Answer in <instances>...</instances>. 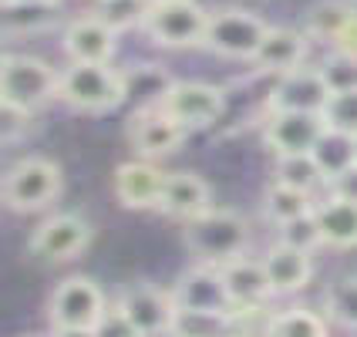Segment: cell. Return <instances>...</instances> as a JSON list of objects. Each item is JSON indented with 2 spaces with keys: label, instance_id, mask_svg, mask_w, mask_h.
Here are the masks:
<instances>
[{
  "label": "cell",
  "instance_id": "1",
  "mask_svg": "<svg viewBox=\"0 0 357 337\" xmlns=\"http://www.w3.org/2000/svg\"><path fill=\"white\" fill-rule=\"evenodd\" d=\"M250 239H253L250 219L239 209H226V206H213L206 216L182 226L185 253L192 257V263H209V267H222L243 257L250 250Z\"/></svg>",
  "mask_w": 357,
  "mask_h": 337
},
{
  "label": "cell",
  "instance_id": "2",
  "mask_svg": "<svg viewBox=\"0 0 357 337\" xmlns=\"http://www.w3.org/2000/svg\"><path fill=\"white\" fill-rule=\"evenodd\" d=\"M132 95L128 71L115 64H68L61 71L58 101L78 115H112Z\"/></svg>",
  "mask_w": 357,
  "mask_h": 337
},
{
  "label": "cell",
  "instance_id": "3",
  "mask_svg": "<svg viewBox=\"0 0 357 337\" xmlns=\"http://www.w3.org/2000/svg\"><path fill=\"white\" fill-rule=\"evenodd\" d=\"M61 71L51 61L24 51H3L0 58V105L38 115L51 101H58Z\"/></svg>",
  "mask_w": 357,
  "mask_h": 337
},
{
  "label": "cell",
  "instance_id": "4",
  "mask_svg": "<svg viewBox=\"0 0 357 337\" xmlns=\"http://www.w3.org/2000/svg\"><path fill=\"white\" fill-rule=\"evenodd\" d=\"M64 193V169L47 156H20L0 186L3 209L14 216H34L47 213Z\"/></svg>",
  "mask_w": 357,
  "mask_h": 337
},
{
  "label": "cell",
  "instance_id": "5",
  "mask_svg": "<svg viewBox=\"0 0 357 337\" xmlns=\"http://www.w3.org/2000/svg\"><path fill=\"white\" fill-rule=\"evenodd\" d=\"M266 31H270V24L259 17L257 10H246V7H236V3H222V7L209 10L202 51L226 61H246L250 64L257 58Z\"/></svg>",
  "mask_w": 357,
  "mask_h": 337
},
{
  "label": "cell",
  "instance_id": "6",
  "mask_svg": "<svg viewBox=\"0 0 357 337\" xmlns=\"http://www.w3.org/2000/svg\"><path fill=\"white\" fill-rule=\"evenodd\" d=\"M206 20H209V10L196 0H149L139 31L155 47L192 51V47H202Z\"/></svg>",
  "mask_w": 357,
  "mask_h": 337
},
{
  "label": "cell",
  "instance_id": "7",
  "mask_svg": "<svg viewBox=\"0 0 357 337\" xmlns=\"http://www.w3.org/2000/svg\"><path fill=\"white\" fill-rule=\"evenodd\" d=\"M91 239H95V226L84 213H51L27 237V253L38 263L61 267V263H75L84 257Z\"/></svg>",
  "mask_w": 357,
  "mask_h": 337
},
{
  "label": "cell",
  "instance_id": "8",
  "mask_svg": "<svg viewBox=\"0 0 357 337\" xmlns=\"http://www.w3.org/2000/svg\"><path fill=\"white\" fill-rule=\"evenodd\" d=\"M108 307H112V300L101 290L98 280L75 274V277H64L47 294L44 320H47V331H58V327H95L105 317Z\"/></svg>",
  "mask_w": 357,
  "mask_h": 337
},
{
  "label": "cell",
  "instance_id": "9",
  "mask_svg": "<svg viewBox=\"0 0 357 337\" xmlns=\"http://www.w3.org/2000/svg\"><path fill=\"white\" fill-rule=\"evenodd\" d=\"M185 139H189V128L178 125L155 101H142L139 108L128 112V119H125V142L135 152V159H169L185 145Z\"/></svg>",
  "mask_w": 357,
  "mask_h": 337
},
{
  "label": "cell",
  "instance_id": "10",
  "mask_svg": "<svg viewBox=\"0 0 357 337\" xmlns=\"http://www.w3.org/2000/svg\"><path fill=\"white\" fill-rule=\"evenodd\" d=\"M155 105H162L178 125L192 128H213L226 115V91L213 84V81H199V78H172L162 95L155 98Z\"/></svg>",
  "mask_w": 357,
  "mask_h": 337
},
{
  "label": "cell",
  "instance_id": "11",
  "mask_svg": "<svg viewBox=\"0 0 357 337\" xmlns=\"http://www.w3.org/2000/svg\"><path fill=\"white\" fill-rule=\"evenodd\" d=\"M172 297H176L178 314H189V317H236V304L222 283V274H219V267H209V263L185 267L172 283Z\"/></svg>",
  "mask_w": 357,
  "mask_h": 337
},
{
  "label": "cell",
  "instance_id": "12",
  "mask_svg": "<svg viewBox=\"0 0 357 337\" xmlns=\"http://www.w3.org/2000/svg\"><path fill=\"white\" fill-rule=\"evenodd\" d=\"M121 310L128 314V320L139 327L142 337H172L178 327V307L172 290H162L159 283H125L115 297Z\"/></svg>",
  "mask_w": 357,
  "mask_h": 337
},
{
  "label": "cell",
  "instance_id": "13",
  "mask_svg": "<svg viewBox=\"0 0 357 337\" xmlns=\"http://www.w3.org/2000/svg\"><path fill=\"white\" fill-rule=\"evenodd\" d=\"M331 132V125L317 112H270L263 115L259 139L270 149V156H307L314 152L324 135Z\"/></svg>",
  "mask_w": 357,
  "mask_h": 337
},
{
  "label": "cell",
  "instance_id": "14",
  "mask_svg": "<svg viewBox=\"0 0 357 337\" xmlns=\"http://www.w3.org/2000/svg\"><path fill=\"white\" fill-rule=\"evenodd\" d=\"M119 31L101 17L98 10H84L64 24L61 47L68 64H112L119 54Z\"/></svg>",
  "mask_w": 357,
  "mask_h": 337
},
{
  "label": "cell",
  "instance_id": "15",
  "mask_svg": "<svg viewBox=\"0 0 357 337\" xmlns=\"http://www.w3.org/2000/svg\"><path fill=\"white\" fill-rule=\"evenodd\" d=\"M165 179H169V169H162L159 162L149 159L119 162L115 172H112V196L128 213L159 209L162 193H165Z\"/></svg>",
  "mask_w": 357,
  "mask_h": 337
},
{
  "label": "cell",
  "instance_id": "16",
  "mask_svg": "<svg viewBox=\"0 0 357 337\" xmlns=\"http://www.w3.org/2000/svg\"><path fill=\"white\" fill-rule=\"evenodd\" d=\"M327 101H331V88L320 75V68L303 64L283 78H273V88L263 101V115H270V112H317L324 115Z\"/></svg>",
  "mask_w": 357,
  "mask_h": 337
},
{
  "label": "cell",
  "instance_id": "17",
  "mask_svg": "<svg viewBox=\"0 0 357 337\" xmlns=\"http://www.w3.org/2000/svg\"><path fill=\"white\" fill-rule=\"evenodd\" d=\"M310 44L307 31L300 27H283V24H270L266 38L259 44L257 58L250 61V68L257 75H270V78H283L290 71H297L310 58Z\"/></svg>",
  "mask_w": 357,
  "mask_h": 337
},
{
  "label": "cell",
  "instance_id": "18",
  "mask_svg": "<svg viewBox=\"0 0 357 337\" xmlns=\"http://www.w3.org/2000/svg\"><path fill=\"white\" fill-rule=\"evenodd\" d=\"M213 206L216 202H213L209 182L199 176V172H192V169H176V172H169V179H165V193H162V202L155 213L178 223V226H185L192 219L206 216Z\"/></svg>",
  "mask_w": 357,
  "mask_h": 337
},
{
  "label": "cell",
  "instance_id": "19",
  "mask_svg": "<svg viewBox=\"0 0 357 337\" xmlns=\"http://www.w3.org/2000/svg\"><path fill=\"white\" fill-rule=\"evenodd\" d=\"M219 274H222V283H226L229 297L236 304V317L239 314H259V310H266L270 297H277L259 257H246V253H243V257L222 263Z\"/></svg>",
  "mask_w": 357,
  "mask_h": 337
},
{
  "label": "cell",
  "instance_id": "20",
  "mask_svg": "<svg viewBox=\"0 0 357 337\" xmlns=\"http://www.w3.org/2000/svg\"><path fill=\"white\" fill-rule=\"evenodd\" d=\"M259 260H263V270L277 297H297L314 280V253H303L283 239H273Z\"/></svg>",
  "mask_w": 357,
  "mask_h": 337
},
{
  "label": "cell",
  "instance_id": "21",
  "mask_svg": "<svg viewBox=\"0 0 357 337\" xmlns=\"http://www.w3.org/2000/svg\"><path fill=\"white\" fill-rule=\"evenodd\" d=\"M314 209H317V196H310L303 189H294V186H287L280 179H270L263 186V193H259V216L266 219L273 230H280V226H287V223H294L300 216H310Z\"/></svg>",
  "mask_w": 357,
  "mask_h": 337
},
{
  "label": "cell",
  "instance_id": "22",
  "mask_svg": "<svg viewBox=\"0 0 357 337\" xmlns=\"http://www.w3.org/2000/svg\"><path fill=\"white\" fill-rule=\"evenodd\" d=\"M314 216H317L324 246L357 250V202H347V199L337 196H320Z\"/></svg>",
  "mask_w": 357,
  "mask_h": 337
},
{
  "label": "cell",
  "instance_id": "23",
  "mask_svg": "<svg viewBox=\"0 0 357 337\" xmlns=\"http://www.w3.org/2000/svg\"><path fill=\"white\" fill-rule=\"evenodd\" d=\"M357 14L354 3H347V0H320L310 7V14H307V38L317 40V44H327V47H334V40L340 38V31L351 24V17Z\"/></svg>",
  "mask_w": 357,
  "mask_h": 337
},
{
  "label": "cell",
  "instance_id": "24",
  "mask_svg": "<svg viewBox=\"0 0 357 337\" xmlns=\"http://www.w3.org/2000/svg\"><path fill=\"white\" fill-rule=\"evenodd\" d=\"M270 179H280V182H287L294 189H303L310 196L327 193V176H324V169H320L314 152H307V156H277Z\"/></svg>",
  "mask_w": 357,
  "mask_h": 337
},
{
  "label": "cell",
  "instance_id": "25",
  "mask_svg": "<svg viewBox=\"0 0 357 337\" xmlns=\"http://www.w3.org/2000/svg\"><path fill=\"white\" fill-rule=\"evenodd\" d=\"M266 337H331L324 310L314 307H287L266 320Z\"/></svg>",
  "mask_w": 357,
  "mask_h": 337
},
{
  "label": "cell",
  "instance_id": "26",
  "mask_svg": "<svg viewBox=\"0 0 357 337\" xmlns=\"http://www.w3.org/2000/svg\"><path fill=\"white\" fill-rule=\"evenodd\" d=\"M324 317L344 331H357V274H340L324 287Z\"/></svg>",
  "mask_w": 357,
  "mask_h": 337
},
{
  "label": "cell",
  "instance_id": "27",
  "mask_svg": "<svg viewBox=\"0 0 357 337\" xmlns=\"http://www.w3.org/2000/svg\"><path fill=\"white\" fill-rule=\"evenodd\" d=\"M58 27V7H3V34L31 38Z\"/></svg>",
  "mask_w": 357,
  "mask_h": 337
},
{
  "label": "cell",
  "instance_id": "28",
  "mask_svg": "<svg viewBox=\"0 0 357 337\" xmlns=\"http://www.w3.org/2000/svg\"><path fill=\"white\" fill-rule=\"evenodd\" d=\"M314 156H317L320 169H324V176H327V182H331L340 169H347V165H354L357 162V149H354V139H351V135L327 132L324 142L314 149Z\"/></svg>",
  "mask_w": 357,
  "mask_h": 337
},
{
  "label": "cell",
  "instance_id": "29",
  "mask_svg": "<svg viewBox=\"0 0 357 337\" xmlns=\"http://www.w3.org/2000/svg\"><path fill=\"white\" fill-rule=\"evenodd\" d=\"M331 95H344V91H357V58H347V54H337L331 51L327 58L317 64Z\"/></svg>",
  "mask_w": 357,
  "mask_h": 337
},
{
  "label": "cell",
  "instance_id": "30",
  "mask_svg": "<svg viewBox=\"0 0 357 337\" xmlns=\"http://www.w3.org/2000/svg\"><path fill=\"white\" fill-rule=\"evenodd\" d=\"M324 119L331 125V132H340V135L357 139V91L331 95L327 108H324Z\"/></svg>",
  "mask_w": 357,
  "mask_h": 337
},
{
  "label": "cell",
  "instance_id": "31",
  "mask_svg": "<svg viewBox=\"0 0 357 337\" xmlns=\"http://www.w3.org/2000/svg\"><path fill=\"white\" fill-rule=\"evenodd\" d=\"M277 239L290 243V246H297V250H303V253H317L320 246H324V237H320V226H317V216H314V213H310V216L294 219V223H287V226H280Z\"/></svg>",
  "mask_w": 357,
  "mask_h": 337
},
{
  "label": "cell",
  "instance_id": "32",
  "mask_svg": "<svg viewBox=\"0 0 357 337\" xmlns=\"http://www.w3.org/2000/svg\"><path fill=\"white\" fill-rule=\"evenodd\" d=\"M145 10H149V0H115V3H105L98 7V14L115 31H128V27H142V17H145Z\"/></svg>",
  "mask_w": 357,
  "mask_h": 337
},
{
  "label": "cell",
  "instance_id": "33",
  "mask_svg": "<svg viewBox=\"0 0 357 337\" xmlns=\"http://www.w3.org/2000/svg\"><path fill=\"white\" fill-rule=\"evenodd\" d=\"M95 337H142L139 327L128 320V314L112 300V307L105 310V317L95 324Z\"/></svg>",
  "mask_w": 357,
  "mask_h": 337
},
{
  "label": "cell",
  "instance_id": "34",
  "mask_svg": "<svg viewBox=\"0 0 357 337\" xmlns=\"http://www.w3.org/2000/svg\"><path fill=\"white\" fill-rule=\"evenodd\" d=\"M324 196H337V199H347V202H357V162L340 169L337 176L327 182V193Z\"/></svg>",
  "mask_w": 357,
  "mask_h": 337
},
{
  "label": "cell",
  "instance_id": "35",
  "mask_svg": "<svg viewBox=\"0 0 357 337\" xmlns=\"http://www.w3.org/2000/svg\"><path fill=\"white\" fill-rule=\"evenodd\" d=\"M331 51H337V54H347V58H357V14L351 17V24L340 31V38L334 40V47Z\"/></svg>",
  "mask_w": 357,
  "mask_h": 337
},
{
  "label": "cell",
  "instance_id": "36",
  "mask_svg": "<svg viewBox=\"0 0 357 337\" xmlns=\"http://www.w3.org/2000/svg\"><path fill=\"white\" fill-rule=\"evenodd\" d=\"M51 337H95V327H58Z\"/></svg>",
  "mask_w": 357,
  "mask_h": 337
},
{
  "label": "cell",
  "instance_id": "37",
  "mask_svg": "<svg viewBox=\"0 0 357 337\" xmlns=\"http://www.w3.org/2000/svg\"><path fill=\"white\" fill-rule=\"evenodd\" d=\"M3 7H61V0H3Z\"/></svg>",
  "mask_w": 357,
  "mask_h": 337
},
{
  "label": "cell",
  "instance_id": "38",
  "mask_svg": "<svg viewBox=\"0 0 357 337\" xmlns=\"http://www.w3.org/2000/svg\"><path fill=\"white\" fill-rule=\"evenodd\" d=\"M17 337H51V331L47 334H17Z\"/></svg>",
  "mask_w": 357,
  "mask_h": 337
},
{
  "label": "cell",
  "instance_id": "39",
  "mask_svg": "<svg viewBox=\"0 0 357 337\" xmlns=\"http://www.w3.org/2000/svg\"><path fill=\"white\" fill-rule=\"evenodd\" d=\"M95 3H98V7H105V3H115V0H95Z\"/></svg>",
  "mask_w": 357,
  "mask_h": 337
},
{
  "label": "cell",
  "instance_id": "40",
  "mask_svg": "<svg viewBox=\"0 0 357 337\" xmlns=\"http://www.w3.org/2000/svg\"><path fill=\"white\" fill-rule=\"evenodd\" d=\"M176 337H199V334H176Z\"/></svg>",
  "mask_w": 357,
  "mask_h": 337
},
{
  "label": "cell",
  "instance_id": "41",
  "mask_svg": "<svg viewBox=\"0 0 357 337\" xmlns=\"http://www.w3.org/2000/svg\"><path fill=\"white\" fill-rule=\"evenodd\" d=\"M354 149H357V139H354Z\"/></svg>",
  "mask_w": 357,
  "mask_h": 337
}]
</instances>
